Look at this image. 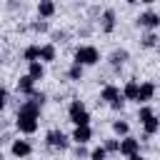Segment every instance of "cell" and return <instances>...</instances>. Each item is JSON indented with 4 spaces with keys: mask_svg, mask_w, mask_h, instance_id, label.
I'll use <instances>...</instances> for the list:
<instances>
[{
    "mask_svg": "<svg viewBox=\"0 0 160 160\" xmlns=\"http://www.w3.org/2000/svg\"><path fill=\"white\" fill-rule=\"evenodd\" d=\"M75 62L78 65H98L100 62V52H98V48H92V45H80V48H75Z\"/></svg>",
    "mask_w": 160,
    "mask_h": 160,
    "instance_id": "1",
    "label": "cell"
},
{
    "mask_svg": "<svg viewBox=\"0 0 160 160\" xmlns=\"http://www.w3.org/2000/svg\"><path fill=\"white\" fill-rule=\"evenodd\" d=\"M45 142H48L50 148H55V150H65V148L70 145V140H68V135H65L62 130H50V132L45 135Z\"/></svg>",
    "mask_w": 160,
    "mask_h": 160,
    "instance_id": "2",
    "label": "cell"
},
{
    "mask_svg": "<svg viewBox=\"0 0 160 160\" xmlns=\"http://www.w3.org/2000/svg\"><path fill=\"white\" fill-rule=\"evenodd\" d=\"M152 98H155V82H140L135 102H138V105H148Z\"/></svg>",
    "mask_w": 160,
    "mask_h": 160,
    "instance_id": "3",
    "label": "cell"
},
{
    "mask_svg": "<svg viewBox=\"0 0 160 160\" xmlns=\"http://www.w3.org/2000/svg\"><path fill=\"white\" fill-rule=\"evenodd\" d=\"M15 128L25 135H32L38 130V118H28V115H18L15 118Z\"/></svg>",
    "mask_w": 160,
    "mask_h": 160,
    "instance_id": "4",
    "label": "cell"
},
{
    "mask_svg": "<svg viewBox=\"0 0 160 160\" xmlns=\"http://www.w3.org/2000/svg\"><path fill=\"white\" fill-rule=\"evenodd\" d=\"M118 152H122L125 158H130V155L140 152V140H138V138H130V135H125V138L120 140V148H118Z\"/></svg>",
    "mask_w": 160,
    "mask_h": 160,
    "instance_id": "5",
    "label": "cell"
},
{
    "mask_svg": "<svg viewBox=\"0 0 160 160\" xmlns=\"http://www.w3.org/2000/svg\"><path fill=\"white\" fill-rule=\"evenodd\" d=\"M138 25H142V28H150L152 32L160 28V15L158 12H152V10H148V12H142L140 18H138Z\"/></svg>",
    "mask_w": 160,
    "mask_h": 160,
    "instance_id": "6",
    "label": "cell"
},
{
    "mask_svg": "<svg viewBox=\"0 0 160 160\" xmlns=\"http://www.w3.org/2000/svg\"><path fill=\"white\" fill-rule=\"evenodd\" d=\"M10 152H12L15 158H28V155L32 152V145H30L28 140H12V145H10Z\"/></svg>",
    "mask_w": 160,
    "mask_h": 160,
    "instance_id": "7",
    "label": "cell"
},
{
    "mask_svg": "<svg viewBox=\"0 0 160 160\" xmlns=\"http://www.w3.org/2000/svg\"><path fill=\"white\" fill-rule=\"evenodd\" d=\"M18 115H28V118H40V105L35 100H25L18 108Z\"/></svg>",
    "mask_w": 160,
    "mask_h": 160,
    "instance_id": "8",
    "label": "cell"
},
{
    "mask_svg": "<svg viewBox=\"0 0 160 160\" xmlns=\"http://www.w3.org/2000/svg\"><path fill=\"white\" fill-rule=\"evenodd\" d=\"M45 75V68H42V62L40 60H35V62H28V78L35 82V80H40Z\"/></svg>",
    "mask_w": 160,
    "mask_h": 160,
    "instance_id": "9",
    "label": "cell"
},
{
    "mask_svg": "<svg viewBox=\"0 0 160 160\" xmlns=\"http://www.w3.org/2000/svg\"><path fill=\"white\" fill-rule=\"evenodd\" d=\"M138 88H140V82H138V80H128V82H125V88H122V92H120V95H122V100H135V98H138Z\"/></svg>",
    "mask_w": 160,
    "mask_h": 160,
    "instance_id": "10",
    "label": "cell"
},
{
    "mask_svg": "<svg viewBox=\"0 0 160 160\" xmlns=\"http://www.w3.org/2000/svg\"><path fill=\"white\" fill-rule=\"evenodd\" d=\"M118 98H120V88L118 85H105L102 92H100V100H105V102H115Z\"/></svg>",
    "mask_w": 160,
    "mask_h": 160,
    "instance_id": "11",
    "label": "cell"
},
{
    "mask_svg": "<svg viewBox=\"0 0 160 160\" xmlns=\"http://www.w3.org/2000/svg\"><path fill=\"white\" fill-rule=\"evenodd\" d=\"M112 30H115V10L108 8L102 12V32H112Z\"/></svg>",
    "mask_w": 160,
    "mask_h": 160,
    "instance_id": "12",
    "label": "cell"
},
{
    "mask_svg": "<svg viewBox=\"0 0 160 160\" xmlns=\"http://www.w3.org/2000/svg\"><path fill=\"white\" fill-rule=\"evenodd\" d=\"M38 15H40V18H52V15H55V2L40 0V2H38Z\"/></svg>",
    "mask_w": 160,
    "mask_h": 160,
    "instance_id": "13",
    "label": "cell"
},
{
    "mask_svg": "<svg viewBox=\"0 0 160 160\" xmlns=\"http://www.w3.org/2000/svg\"><path fill=\"white\" fill-rule=\"evenodd\" d=\"M38 60H40V62H52V60H55V45H52V42L42 45V48H40V55H38Z\"/></svg>",
    "mask_w": 160,
    "mask_h": 160,
    "instance_id": "14",
    "label": "cell"
},
{
    "mask_svg": "<svg viewBox=\"0 0 160 160\" xmlns=\"http://www.w3.org/2000/svg\"><path fill=\"white\" fill-rule=\"evenodd\" d=\"M32 85H35V82H32L28 75H20V80H18V92H22V95H28V98H30V95H32V90H35Z\"/></svg>",
    "mask_w": 160,
    "mask_h": 160,
    "instance_id": "15",
    "label": "cell"
},
{
    "mask_svg": "<svg viewBox=\"0 0 160 160\" xmlns=\"http://www.w3.org/2000/svg\"><path fill=\"white\" fill-rule=\"evenodd\" d=\"M90 135H92V130H90V128H75V132H72V140H75L78 145H85V142L90 140Z\"/></svg>",
    "mask_w": 160,
    "mask_h": 160,
    "instance_id": "16",
    "label": "cell"
},
{
    "mask_svg": "<svg viewBox=\"0 0 160 160\" xmlns=\"http://www.w3.org/2000/svg\"><path fill=\"white\" fill-rule=\"evenodd\" d=\"M128 58H130L128 50H112V55H110V65H112V68H120Z\"/></svg>",
    "mask_w": 160,
    "mask_h": 160,
    "instance_id": "17",
    "label": "cell"
},
{
    "mask_svg": "<svg viewBox=\"0 0 160 160\" xmlns=\"http://www.w3.org/2000/svg\"><path fill=\"white\" fill-rule=\"evenodd\" d=\"M38 55H40V45H28V48L22 50V58H25L28 62H35Z\"/></svg>",
    "mask_w": 160,
    "mask_h": 160,
    "instance_id": "18",
    "label": "cell"
},
{
    "mask_svg": "<svg viewBox=\"0 0 160 160\" xmlns=\"http://www.w3.org/2000/svg\"><path fill=\"white\" fill-rule=\"evenodd\" d=\"M142 128H145V135L150 138V135H155V132H158V128H160V120L152 115L150 120H145V122H142Z\"/></svg>",
    "mask_w": 160,
    "mask_h": 160,
    "instance_id": "19",
    "label": "cell"
},
{
    "mask_svg": "<svg viewBox=\"0 0 160 160\" xmlns=\"http://www.w3.org/2000/svg\"><path fill=\"white\" fill-rule=\"evenodd\" d=\"M68 78H70L72 82H80V80H82V65L72 62V65H70V70H68Z\"/></svg>",
    "mask_w": 160,
    "mask_h": 160,
    "instance_id": "20",
    "label": "cell"
},
{
    "mask_svg": "<svg viewBox=\"0 0 160 160\" xmlns=\"http://www.w3.org/2000/svg\"><path fill=\"white\" fill-rule=\"evenodd\" d=\"M152 115H155V110H152L150 105H140V110H138V120H140V122H145V120H150Z\"/></svg>",
    "mask_w": 160,
    "mask_h": 160,
    "instance_id": "21",
    "label": "cell"
},
{
    "mask_svg": "<svg viewBox=\"0 0 160 160\" xmlns=\"http://www.w3.org/2000/svg\"><path fill=\"white\" fill-rule=\"evenodd\" d=\"M112 130H115L118 135H122V138H125V135L130 132V125H128L125 120H115V122H112Z\"/></svg>",
    "mask_w": 160,
    "mask_h": 160,
    "instance_id": "22",
    "label": "cell"
},
{
    "mask_svg": "<svg viewBox=\"0 0 160 160\" xmlns=\"http://www.w3.org/2000/svg\"><path fill=\"white\" fill-rule=\"evenodd\" d=\"M155 45H158V35H155V32L142 35V48H155Z\"/></svg>",
    "mask_w": 160,
    "mask_h": 160,
    "instance_id": "23",
    "label": "cell"
},
{
    "mask_svg": "<svg viewBox=\"0 0 160 160\" xmlns=\"http://www.w3.org/2000/svg\"><path fill=\"white\" fill-rule=\"evenodd\" d=\"M118 148H120V140H105V145H102V150L105 152H118Z\"/></svg>",
    "mask_w": 160,
    "mask_h": 160,
    "instance_id": "24",
    "label": "cell"
},
{
    "mask_svg": "<svg viewBox=\"0 0 160 160\" xmlns=\"http://www.w3.org/2000/svg\"><path fill=\"white\" fill-rule=\"evenodd\" d=\"M105 155H108V152H105L102 148H95V150L90 152V160H105Z\"/></svg>",
    "mask_w": 160,
    "mask_h": 160,
    "instance_id": "25",
    "label": "cell"
},
{
    "mask_svg": "<svg viewBox=\"0 0 160 160\" xmlns=\"http://www.w3.org/2000/svg\"><path fill=\"white\" fill-rule=\"evenodd\" d=\"M32 30H35V32H45V30H50V25H48L45 20H40V22H32Z\"/></svg>",
    "mask_w": 160,
    "mask_h": 160,
    "instance_id": "26",
    "label": "cell"
},
{
    "mask_svg": "<svg viewBox=\"0 0 160 160\" xmlns=\"http://www.w3.org/2000/svg\"><path fill=\"white\" fill-rule=\"evenodd\" d=\"M8 98H10V95H8V90H5V88H0V110L8 105Z\"/></svg>",
    "mask_w": 160,
    "mask_h": 160,
    "instance_id": "27",
    "label": "cell"
},
{
    "mask_svg": "<svg viewBox=\"0 0 160 160\" xmlns=\"http://www.w3.org/2000/svg\"><path fill=\"white\" fill-rule=\"evenodd\" d=\"M88 155H90V152L85 150V145H78V148H75V158H88Z\"/></svg>",
    "mask_w": 160,
    "mask_h": 160,
    "instance_id": "28",
    "label": "cell"
},
{
    "mask_svg": "<svg viewBox=\"0 0 160 160\" xmlns=\"http://www.w3.org/2000/svg\"><path fill=\"white\" fill-rule=\"evenodd\" d=\"M122 105H125V100H122V95H120V98H118L115 102H110V108H112V110H122Z\"/></svg>",
    "mask_w": 160,
    "mask_h": 160,
    "instance_id": "29",
    "label": "cell"
},
{
    "mask_svg": "<svg viewBox=\"0 0 160 160\" xmlns=\"http://www.w3.org/2000/svg\"><path fill=\"white\" fill-rule=\"evenodd\" d=\"M65 38H68V35H65L62 30H55V32H52V40H60V42H62Z\"/></svg>",
    "mask_w": 160,
    "mask_h": 160,
    "instance_id": "30",
    "label": "cell"
},
{
    "mask_svg": "<svg viewBox=\"0 0 160 160\" xmlns=\"http://www.w3.org/2000/svg\"><path fill=\"white\" fill-rule=\"evenodd\" d=\"M128 160H145V158H142V155H140V152H135V155H130V158H128Z\"/></svg>",
    "mask_w": 160,
    "mask_h": 160,
    "instance_id": "31",
    "label": "cell"
},
{
    "mask_svg": "<svg viewBox=\"0 0 160 160\" xmlns=\"http://www.w3.org/2000/svg\"><path fill=\"white\" fill-rule=\"evenodd\" d=\"M0 160H5V155H2V150H0Z\"/></svg>",
    "mask_w": 160,
    "mask_h": 160,
    "instance_id": "32",
    "label": "cell"
}]
</instances>
